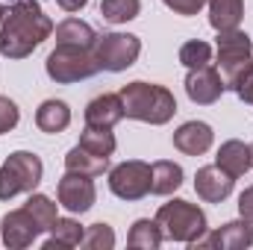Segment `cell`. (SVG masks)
<instances>
[{
  "instance_id": "cell-27",
  "label": "cell",
  "mask_w": 253,
  "mask_h": 250,
  "mask_svg": "<svg viewBox=\"0 0 253 250\" xmlns=\"http://www.w3.org/2000/svg\"><path fill=\"white\" fill-rule=\"evenodd\" d=\"M80 245L88 250H112L115 248V233L109 224H94V227H88V233H83Z\"/></svg>"
},
{
  "instance_id": "cell-24",
  "label": "cell",
  "mask_w": 253,
  "mask_h": 250,
  "mask_svg": "<svg viewBox=\"0 0 253 250\" xmlns=\"http://www.w3.org/2000/svg\"><path fill=\"white\" fill-rule=\"evenodd\" d=\"M30 215H33V221L39 224V230L44 233V230H50L53 224H56V218H59V212H56V203L47 197V194H30V200H27V206H24Z\"/></svg>"
},
{
  "instance_id": "cell-18",
  "label": "cell",
  "mask_w": 253,
  "mask_h": 250,
  "mask_svg": "<svg viewBox=\"0 0 253 250\" xmlns=\"http://www.w3.org/2000/svg\"><path fill=\"white\" fill-rule=\"evenodd\" d=\"M183 186V168L171 159H159L150 165V191L153 194H174Z\"/></svg>"
},
{
  "instance_id": "cell-7",
  "label": "cell",
  "mask_w": 253,
  "mask_h": 250,
  "mask_svg": "<svg viewBox=\"0 0 253 250\" xmlns=\"http://www.w3.org/2000/svg\"><path fill=\"white\" fill-rule=\"evenodd\" d=\"M91 50L100 62V71H126L141 53V39L129 33H103L94 39Z\"/></svg>"
},
{
  "instance_id": "cell-12",
  "label": "cell",
  "mask_w": 253,
  "mask_h": 250,
  "mask_svg": "<svg viewBox=\"0 0 253 250\" xmlns=\"http://www.w3.org/2000/svg\"><path fill=\"white\" fill-rule=\"evenodd\" d=\"M3 245L12 250H24L30 248L33 242H36V236L42 233L39 230V224L33 221V215L27 212V209H15V212H6V218H3Z\"/></svg>"
},
{
  "instance_id": "cell-29",
  "label": "cell",
  "mask_w": 253,
  "mask_h": 250,
  "mask_svg": "<svg viewBox=\"0 0 253 250\" xmlns=\"http://www.w3.org/2000/svg\"><path fill=\"white\" fill-rule=\"evenodd\" d=\"M18 121H21V112H18L15 100H9V97L0 94V135L3 132H12L18 126Z\"/></svg>"
},
{
  "instance_id": "cell-28",
  "label": "cell",
  "mask_w": 253,
  "mask_h": 250,
  "mask_svg": "<svg viewBox=\"0 0 253 250\" xmlns=\"http://www.w3.org/2000/svg\"><path fill=\"white\" fill-rule=\"evenodd\" d=\"M180 62L186 68H203L212 62V47L206 42H186L180 47Z\"/></svg>"
},
{
  "instance_id": "cell-26",
  "label": "cell",
  "mask_w": 253,
  "mask_h": 250,
  "mask_svg": "<svg viewBox=\"0 0 253 250\" xmlns=\"http://www.w3.org/2000/svg\"><path fill=\"white\" fill-rule=\"evenodd\" d=\"M138 12H141V0H103L100 3V15L109 24H126L138 18Z\"/></svg>"
},
{
  "instance_id": "cell-15",
  "label": "cell",
  "mask_w": 253,
  "mask_h": 250,
  "mask_svg": "<svg viewBox=\"0 0 253 250\" xmlns=\"http://www.w3.org/2000/svg\"><path fill=\"white\" fill-rule=\"evenodd\" d=\"M124 118V103L121 94H100L85 106V124L100 126V129H112Z\"/></svg>"
},
{
  "instance_id": "cell-6",
  "label": "cell",
  "mask_w": 253,
  "mask_h": 250,
  "mask_svg": "<svg viewBox=\"0 0 253 250\" xmlns=\"http://www.w3.org/2000/svg\"><path fill=\"white\" fill-rule=\"evenodd\" d=\"M100 71V62L91 47L77 44H56V50L47 56V77L56 83H80Z\"/></svg>"
},
{
  "instance_id": "cell-19",
  "label": "cell",
  "mask_w": 253,
  "mask_h": 250,
  "mask_svg": "<svg viewBox=\"0 0 253 250\" xmlns=\"http://www.w3.org/2000/svg\"><path fill=\"white\" fill-rule=\"evenodd\" d=\"M68 124H71V109H68V103H62V100H44L39 106V112H36V126L42 132L56 135V132L68 129Z\"/></svg>"
},
{
  "instance_id": "cell-30",
  "label": "cell",
  "mask_w": 253,
  "mask_h": 250,
  "mask_svg": "<svg viewBox=\"0 0 253 250\" xmlns=\"http://www.w3.org/2000/svg\"><path fill=\"white\" fill-rule=\"evenodd\" d=\"M162 3H165L168 9H174L177 15H197L206 0H162Z\"/></svg>"
},
{
  "instance_id": "cell-1",
  "label": "cell",
  "mask_w": 253,
  "mask_h": 250,
  "mask_svg": "<svg viewBox=\"0 0 253 250\" xmlns=\"http://www.w3.org/2000/svg\"><path fill=\"white\" fill-rule=\"evenodd\" d=\"M50 33H53V21L42 12L36 0H15L6 9L0 27V53L6 59H24L44 39H50Z\"/></svg>"
},
{
  "instance_id": "cell-22",
  "label": "cell",
  "mask_w": 253,
  "mask_h": 250,
  "mask_svg": "<svg viewBox=\"0 0 253 250\" xmlns=\"http://www.w3.org/2000/svg\"><path fill=\"white\" fill-rule=\"evenodd\" d=\"M50 239L44 242V250H59V248H77L83 242V227L74 218H56V224L50 227Z\"/></svg>"
},
{
  "instance_id": "cell-14",
  "label": "cell",
  "mask_w": 253,
  "mask_h": 250,
  "mask_svg": "<svg viewBox=\"0 0 253 250\" xmlns=\"http://www.w3.org/2000/svg\"><path fill=\"white\" fill-rule=\"evenodd\" d=\"M212 141H215V132H212V126L203 124V121H186V124L174 132V147L183 150L186 156L206 153L212 147Z\"/></svg>"
},
{
  "instance_id": "cell-5",
  "label": "cell",
  "mask_w": 253,
  "mask_h": 250,
  "mask_svg": "<svg viewBox=\"0 0 253 250\" xmlns=\"http://www.w3.org/2000/svg\"><path fill=\"white\" fill-rule=\"evenodd\" d=\"M42 174H44V165L36 153H30V150L12 153L0 165V200H12L15 194L33 191L42 183Z\"/></svg>"
},
{
  "instance_id": "cell-10",
  "label": "cell",
  "mask_w": 253,
  "mask_h": 250,
  "mask_svg": "<svg viewBox=\"0 0 253 250\" xmlns=\"http://www.w3.org/2000/svg\"><path fill=\"white\" fill-rule=\"evenodd\" d=\"M224 80L218 74V68L209 62L203 68H189V77H186V94L191 97V103H200V106H209L215 103L221 94H224Z\"/></svg>"
},
{
  "instance_id": "cell-23",
  "label": "cell",
  "mask_w": 253,
  "mask_h": 250,
  "mask_svg": "<svg viewBox=\"0 0 253 250\" xmlns=\"http://www.w3.org/2000/svg\"><path fill=\"white\" fill-rule=\"evenodd\" d=\"M162 239H165V236H162L159 224L141 218V221L132 224V230H129V236H126V245L135 248V250H156L162 245Z\"/></svg>"
},
{
  "instance_id": "cell-31",
  "label": "cell",
  "mask_w": 253,
  "mask_h": 250,
  "mask_svg": "<svg viewBox=\"0 0 253 250\" xmlns=\"http://www.w3.org/2000/svg\"><path fill=\"white\" fill-rule=\"evenodd\" d=\"M239 212H242L245 221H251L253 224V186L245 188V191L239 194Z\"/></svg>"
},
{
  "instance_id": "cell-25",
  "label": "cell",
  "mask_w": 253,
  "mask_h": 250,
  "mask_svg": "<svg viewBox=\"0 0 253 250\" xmlns=\"http://www.w3.org/2000/svg\"><path fill=\"white\" fill-rule=\"evenodd\" d=\"M80 147H85V150H91V153H97V156H112V153H115V135H112L109 129L85 124L83 135H80Z\"/></svg>"
},
{
  "instance_id": "cell-35",
  "label": "cell",
  "mask_w": 253,
  "mask_h": 250,
  "mask_svg": "<svg viewBox=\"0 0 253 250\" xmlns=\"http://www.w3.org/2000/svg\"><path fill=\"white\" fill-rule=\"evenodd\" d=\"M251 168H253V144H251Z\"/></svg>"
},
{
  "instance_id": "cell-2",
  "label": "cell",
  "mask_w": 253,
  "mask_h": 250,
  "mask_svg": "<svg viewBox=\"0 0 253 250\" xmlns=\"http://www.w3.org/2000/svg\"><path fill=\"white\" fill-rule=\"evenodd\" d=\"M121 103H124V115L144 121V124H168L177 112V100L165 85H153V83H129L121 88Z\"/></svg>"
},
{
  "instance_id": "cell-33",
  "label": "cell",
  "mask_w": 253,
  "mask_h": 250,
  "mask_svg": "<svg viewBox=\"0 0 253 250\" xmlns=\"http://www.w3.org/2000/svg\"><path fill=\"white\" fill-rule=\"evenodd\" d=\"M56 3L62 6L65 12H80V9H83V6H85L88 0H56Z\"/></svg>"
},
{
  "instance_id": "cell-16",
  "label": "cell",
  "mask_w": 253,
  "mask_h": 250,
  "mask_svg": "<svg viewBox=\"0 0 253 250\" xmlns=\"http://www.w3.org/2000/svg\"><path fill=\"white\" fill-rule=\"evenodd\" d=\"M215 165H218L221 171H227L233 180L245 177L248 168H251V144H245V141H239V138L224 141L221 150H218V156H215Z\"/></svg>"
},
{
  "instance_id": "cell-13",
  "label": "cell",
  "mask_w": 253,
  "mask_h": 250,
  "mask_svg": "<svg viewBox=\"0 0 253 250\" xmlns=\"http://www.w3.org/2000/svg\"><path fill=\"white\" fill-rule=\"evenodd\" d=\"M233 183H236V180H233L227 171H221L218 165H206V168H200V171L194 174V191H197V197L206 200V203H221V200H227L230 191H233Z\"/></svg>"
},
{
  "instance_id": "cell-21",
  "label": "cell",
  "mask_w": 253,
  "mask_h": 250,
  "mask_svg": "<svg viewBox=\"0 0 253 250\" xmlns=\"http://www.w3.org/2000/svg\"><path fill=\"white\" fill-rule=\"evenodd\" d=\"M94 30L80 21V18H68L56 27V44H77V47H94Z\"/></svg>"
},
{
  "instance_id": "cell-32",
  "label": "cell",
  "mask_w": 253,
  "mask_h": 250,
  "mask_svg": "<svg viewBox=\"0 0 253 250\" xmlns=\"http://www.w3.org/2000/svg\"><path fill=\"white\" fill-rule=\"evenodd\" d=\"M236 94H239L245 103H253V71H251V77H248V80L239 85V91H236Z\"/></svg>"
},
{
  "instance_id": "cell-4",
  "label": "cell",
  "mask_w": 253,
  "mask_h": 250,
  "mask_svg": "<svg viewBox=\"0 0 253 250\" xmlns=\"http://www.w3.org/2000/svg\"><path fill=\"white\" fill-rule=\"evenodd\" d=\"M156 224H159V230H162L165 239L183 242V245L197 242V239L206 233V215H203L194 203H189V200L162 203L159 212H156Z\"/></svg>"
},
{
  "instance_id": "cell-8",
  "label": "cell",
  "mask_w": 253,
  "mask_h": 250,
  "mask_svg": "<svg viewBox=\"0 0 253 250\" xmlns=\"http://www.w3.org/2000/svg\"><path fill=\"white\" fill-rule=\"evenodd\" d=\"M109 188L121 200H141L150 191V165L141 159L121 162L109 171Z\"/></svg>"
},
{
  "instance_id": "cell-34",
  "label": "cell",
  "mask_w": 253,
  "mask_h": 250,
  "mask_svg": "<svg viewBox=\"0 0 253 250\" xmlns=\"http://www.w3.org/2000/svg\"><path fill=\"white\" fill-rule=\"evenodd\" d=\"M3 18H6V6L0 3V24H3Z\"/></svg>"
},
{
  "instance_id": "cell-20",
  "label": "cell",
  "mask_w": 253,
  "mask_h": 250,
  "mask_svg": "<svg viewBox=\"0 0 253 250\" xmlns=\"http://www.w3.org/2000/svg\"><path fill=\"white\" fill-rule=\"evenodd\" d=\"M245 15V0H209V24L221 30H236Z\"/></svg>"
},
{
  "instance_id": "cell-9",
  "label": "cell",
  "mask_w": 253,
  "mask_h": 250,
  "mask_svg": "<svg viewBox=\"0 0 253 250\" xmlns=\"http://www.w3.org/2000/svg\"><path fill=\"white\" fill-rule=\"evenodd\" d=\"M94 200H97V188L91 183V177L71 174L68 171L62 180H59V203H62L68 212L83 215V212H88L94 206Z\"/></svg>"
},
{
  "instance_id": "cell-11",
  "label": "cell",
  "mask_w": 253,
  "mask_h": 250,
  "mask_svg": "<svg viewBox=\"0 0 253 250\" xmlns=\"http://www.w3.org/2000/svg\"><path fill=\"white\" fill-rule=\"evenodd\" d=\"M253 245V227L251 221H230V224H224L221 230H215V233H209L206 239L200 236L197 242H191V248H221V250H245Z\"/></svg>"
},
{
  "instance_id": "cell-17",
  "label": "cell",
  "mask_w": 253,
  "mask_h": 250,
  "mask_svg": "<svg viewBox=\"0 0 253 250\" xmlns=\"http://www.w3.org/2000/svg\"><path fill=\"white\" fill-rule=\"evenodd\" d=\"M109 168V156H97L85 147H71L68 156H65V171L71 174H85V177H100L103 171Z\"/></svg>"
},
{
  "instance_id": "cell-3",
  "label": "cell",
  "mask_w": 253,
  "mask_h": 250,
  "mask_svg": "<svg viewBox=\"0 0 253 250\" xmlns=\"http://www.w3.org/2000/svg\"><path fill=\"white\" fill-rule=\"evenodd\" d=\"M253 42L248 33L221 30L218 33V74L224 80V88L239 91V85L251 77L253 71Z\"/></svg>"
}]
</instances>
